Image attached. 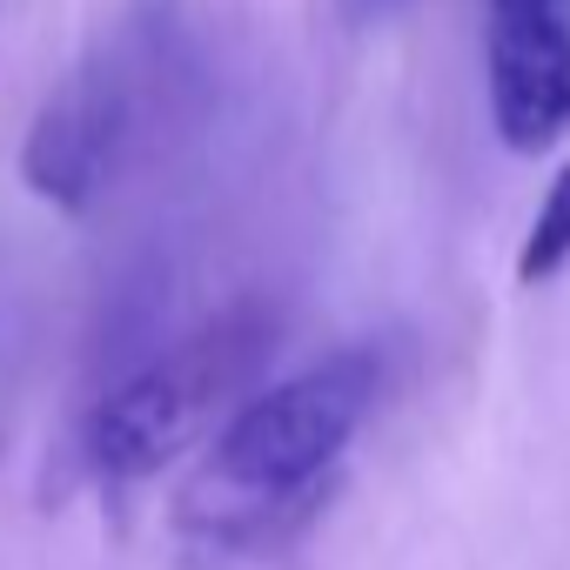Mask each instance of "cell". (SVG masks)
I'll list each match as a JSON object with an SVG mask.
<instances>
[{"mask_svg": "<svg viewBox=\"0 0 570 570\" xmlns=\"http://www.w3.org/2000/svg\"><path fill=\"white\" fill-rule=\"evenodd\" d=\"M282 330L268 303H235L222 316H208L202 330H188L175 350L148 356L128 383H115L88 423H81V450L88 470L108 483H135L161 463H175L228 403L248 396V383L268 370Z\"/></svg>", "mask_w": 570, "mask_h": 570, "instance_id": "7a4b0ae2", "label": "cell"}, {"mask_svg": "<svg viewBox=\"0 0 570 570\" xmlns=\"http://www.w3.org/2000/svg\"><path fill=\"white\" fill-rule=\"evenodd\" d=\"M376 383L383 356L356 343L296 370L289 383L242 396L215 430L202 483L188 490V510H208V537H262L282 517H296L343 463L376 403Z\"/></svg>", "mask_w": 570, "mask_h": 570, "instance_id": "6da1fadb", "label": "cell"}, {"mask_svg": "<svg viewBox=\"0 0 570 570\" xmlns=\"http://www.w3.org/2000/svg\"><path fill=\"white\" fill-rule=\"evenodd\" d=\"M483 95L510 155L570 135V0H483Z\"/></svg>", "mask_w": 570, "mask_h": 570, "instance_id": "277c9868", "label": "cell"}, {"mask_svg": "<svg viewBox=\"0 0 570 570\" xmlns=\"http://www.w3.org/2000/svg\"><path fill=\"white\" fill-rule=\"evenodd\" d=\"M563 268H570V168L550 175V188H543V202H537V215L523 228L517 282H523V289H537V282H550Z\"/></svg>", "mask_w": 570, "mask_h": 570, "instance_id": "5b68a950", "label": "cell"}, {"mask_svg": "<svg viewBox=\"0 0 570 570\" xmlns=\"http://www.w3.org/2000/svg\"><path fill=\"white\" fill-rule=\"evenodd\" d=\"M141 128V95L121 55H88L68 81L48 88V101L28 121L21 141V181L35 202L61 208V215H88L108 181L121 175L128 148Z\"/></svg>", "mask_w": 570, "mask_h": 570, "instance_id": "3957f363", "label": "cell"}]
</instances>
